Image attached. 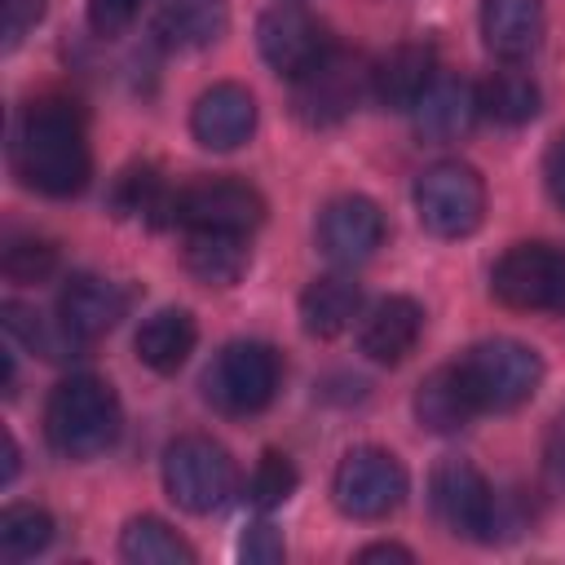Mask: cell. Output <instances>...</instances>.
Here are the masks:
<instances>
[{"instance_id":"obj_1","label":"cell","mask_w":565,"mask_h":565,"mask_svg":"<svg viewBox=\"0 0 565 565\" xmlns=\"http://www.w3.org/2000/svg\"><path fill=\"white\" fill-rule=\"evenodd\" d=\"M9 163L18 181L49 199H71L93 177V150L84 132V110L71 97L44 93L26 102L13 119Z\"/></svg>"},{"instance_id":"obj_2","label":"cell","mask_w":565,"mask_h":565,"mask_svg":"<svg viewBox=\"0 0 565 565\" xmlns=\"http://www.w3.org/2000/svg\"><path fill=\"white\" fill-rule=\"evenodd\" d=\"M119 428H124V411L102 375L75 371L53 384L44 402V437L62 459L84 463L106 455L119 441Z\"/></svg>"},{"instance_id":"obj_3","label":"cell","mask_w":565,"mask_h":565,"mask_svg":"<svg viewBox=\"0 0 565 565\" xmlns=\"http://www.w3.org/2000/svg\"><path fill=\"white\" fill-rule=\"evenodd\" d=\"M371 97V62L331 44L318 62L291 75V115L305 128H335Z\"/></svg>"},{"instance_id":"obj_4","label":"cell","mask_w":565,"mask_h":565,"mask_svg":"<svg viewBox=\"0 0 565 565\" xmlns=\"http://www.w3.org/2000/svg\"><path fill=\"white\" fill-rule=\"evenodd\" d=\"M282 384V358L265 340H230L203 371V397L234 419L260 415Z\"/></svg>"},{"instance_id":"obj_5","label":"cell","mask_w":565,"mask_h":565,"mask_svg":"<svg viewBox=\"0 0 565 565\" xmlns=\"http://www.w3.org/2000/svg\"><path fill=\"white\" fill-rule=\"evenodd\" d=\"M459 371L481 406L494 411V415H508L516 406H525L539 384H543V358L539 349L521 344V340H508V335H494V340H481L472 344L463 358H459Z\"/></svg>"},{"instance_id":"obj_6","label":"cell","mask_w":565,"mask_h":565,"mask_svg":"<svg viewBox=\"0 0 565 565\" xmlns=\"http://www.w3.org/2000/svg\"><path fill=\"white\" fill-rule=\"evenodd\" d=\"M415 216L437 238H468L486 221V181L463 159H437L415 181Z\"/></svg>"},{"instance_id":"obj_7","label":"cell","mask_w":565,"mask_h":565,"mask_svg":"<svg viewBox=\"0 0 565 565\" xmlns=\"http://www.w3.org/2000/svg\"><path fill=\"white\" fill-rule=\"evenodd\" d=\"M234 481H238L234 459L212 437L190 433L163 450V490L181 512H194V516L216 512L234 494Z\"/></svg>"},{"instance_id":"obj_8","label":"cell","mask_w":565,"mask_h":565,"mask_svg":"<svg viewBox=\"0 0 565 565\" xmlns=\"http://www.w3.org/2000/svg\"><path fill=\"white\" fill-rule=\"evenodd\" d=\"M406 490H411V477L402 459L384 446H353L331 477V499L353 521H380L397 512Z\"/></svg>"},{"instance_id":"obj_9","label":"cell","mask_w":565,"mask_h":565,"mask_svg":"<svg viewBox=\"0 0 565 565\" xmlns=\"http://www.w3.org/2000/svg\"><path fill=\"white\" fill-rule=\"evenodd\" d=\"M565 291V247L512 243L490 269V296L508 309H556Z\"/></svg>"},{"instance_id":"obj_10","label":"cell","mask_w":565,"mask_h":565,"mask_svg":"<svg viewBox=\"0 0 565 565\" xmlns=\"http://www.w3.org/2000/svg\"><path fill=\"white\" fill-rule=\"evenodd\" d=\"M265 221V199L256 185L238 177H203L177 190L172 225L181 230H221V234H252Z\"/></svg>"},{"instance_id":"obj_11","label":"cell","mask_w":565,"mask_h":565,"mask_svg":"<svg viewBox=\"0 0 565 565\" xmlns=\"http://www.w3.org/2000/svg\"><path fill=\"white\" fill-rule=\"evenodd\" d=\"M428 503L441 530L455 539H490V512H494V486L481 477L477 463L446 455L428 477Z\"/></svg>"},{"instance_id":"obj_12","label":"cell","mask_w":565,"mask_h":565,"mask_svg":"<svg viewBox=\"0 0 565 565\" xmlns=\"http://www.w3.org/2000/svg\"><path fill=\"white\" fill-rule=\"evenodd\" d=\"M384 212L366 194H340L318 212V247L331 265H366L384 247Z\"/></svg>"},{"instance_id":"obj_13","label":"cell","mask_w":565,"mask_h":565,"mask_svg":"<svg viewBox=\"0 0 565 565\" xmlns=\"http://www.w3.org/2000/svg\"><path fill=\"white\" fill-rule=\"evenodd\" d=\"M256 49H260V57H265L269 71H278V75L291 79L309 62H318L331 49V40H327V26L305 4L282 0V4H274V9L260 13V22H256Z\"/></svg>"},{"instance_id":"obj_14","label":"cell","mask_w":565,"mask_h":565,"mask_svg":"<svg viewBox=\"0 0 565 565\" xmlns=\"http://www.w3.org/2000/svg\"><path fill=\"white\" fill-rule=\"evenodd\" d=\"M128 287L115 282V278H102V274H71L57 291V318L84 340H102L106 331L119 327V318L128 313Z\"/></svg>"},{"instance_id":"obj_15","label":"cell","mask_w":565,"mask_h":565,"mask_svg":"<svg viewBox=\"0 0 565 565\" xmlns=\"http://www.w3.org/2000/svg\"><path fill=\"white\" fill-rule=\"evenodd\" d=\"M190 132L203 150H238L256 132V97L243 84H212L190 110Z\"/></svg>"},{"instance_id":"obj_16","label":"cell","mask_w":565,"mask_h":565,"mask_svg":"<svg viewBox=\"0 0 565 565\" xmlns=\"http://www.w3.org/2000/svg\"><path fill=\"white\" fill-rule=\"evenodd\" d=\"M411 119H415V132L433 146H450L459 137L472 132V124L481 119V97L468 79L459 75H437L428 84V93L411 106Z\"/></svg>"},{"instance_id":"obj_17","label":"cell","mask_w":565,"mask_h":565,"mask_svg":"<svg viewBox=\"0 0 565 565\" xmlns=\"http://www.w3.org/2000/svg\"><path fill=\"white\" fill-rule=\"evenodd\" d=\"M419 335H424V309H419V300H411V296H384V300H375L366 309V318L358 327V349L371 362H380V366H397V362H406L415 353Z\"/></svg>"},{"instance_id":"obj_18","label":"cell","mask_w":565,"mask_h":565,"mask_svg":"<svg viewBox=\"0 0 565 565\" xmlns=\"http://www.w3.org/2000/svg\"><path fill=\"white\" fill-rule=\"evenodd\" d=\"M437 79V53L424 40H406L371 62V97L388 110H411Z\"/></svg>"},{"instance_id":"obj_19","label":"cell","mask_w":565,"mask_h":565,"mask_svg":"<svg viewBox=\"0 0 565 565\" xmlns=\"http://www.w3.org/2000/svg\"><path fill=\"white\" fill-rule=\"evenodd\" d=\"M411 406H415L419 428H428V433H437V437L463 433V428L481 415V406H477V397H472V388H468V380H463L459 362L428 371V375L419 380V388H415V402H411Z\"/></svg>"},{"instance_id":"obj_20","label":"cell","mask_w":565,"mask_h":565,"mask_svg":"<svg viewBox=\"0 0 565 565\" xmlns=\"http://www.w3.org/2000/svg\"><path fill=\"white\" fill-rule=\"evenodd\" d=\"M481 40L499 62H525L543 44V0H481Z\"/></svg>"},{"instance_id":"obj_21","label":"cell","mask_w":565,"mask_h":565,"mask_svg":"<svg viewBox=\"0 0 565 565\" xmlns=\"http://www.w3.org/2000/svg\"><path fill=\"white\" fill-rule=\"evenodd\" d=\"M230 26V0H159L154 35L163 49H207Z\"/></svg>"},{"instance_id":"obj_22","label":"cell","mask_w":565,"mask_h":565,"mask_svg":"<svg viewBox=\"0 0 565 565\" xmlns=\"http://www.w3.org/2000/svg\"><path fill=\"white\" fill-rule=\"evenodd\" d=\"M362 318V287L349 274H322L300 291V327L313 340H331Z\"/></svg>"},{"instance_id":"obj_23","label":"cell","mask_w":565,"mask_h":565,"mask_svg":"<svg viewBox=\"0 0 565 565\" xmlns=\"http://www.w3.org/2000/svg\"><path fill=\"white\" fill-rule=\"evenodd\" d=\"M194 340H199V322L190 309H154L141 327H137V358L159 371V375H172L185 366V358L194 353Z\"/></svg>"},{"instance_id":"obj_24","label":"cell","mask_w":565,"mask_h":565,"mask_svg":"<svg viewBox=\"0 0 565 565\" xmlns=\"http://www.w3.org/2000/svg\"><path fill=\"white\" fill-rule=\"evenodd\" d=\"M252 265L247 234L185 230V269L207 287H234Z\"/></svg>"},{"instance_id":"obj_25","label":"cell","mask_w":565,"mask_h":565,"mask_svg":"<svg viewBox=\"0 0 565 565\" xmlns=\"http://www.w3.org/2000/svg\"><path fill=\"white\" fill-rule=\"evenodd\" d=\"M0 322H4V331H9L13 344H22L26 353H40L44 362H71L84 349V340L57 313L49 318V313H40V309H31L22 300H4Z\"/></svg>"},{"instance_id":"obj_26","label":"cell","mask_w":565,"mask_h":565,"mask_svg":"<svg viewBox=\"0 0 565 565\" xmlns=\"http://www.w3.org/2000/svg\"><path fill=\"white\" fill-rule=\"evenodd\" d=\"M172 199H177V190H168V181L154 163H128L110 185V207L124 221L172 225Z\"/></svg>"},{"instance_id":"obj_27","label":"cell","mask_w":565,"mask_h":565,"mask_svg":"<svg viewBox=\"0 0 565 565\" xmlns=\"http://www.w3.org/2000/svg\"><path fill=\"white\" fill-rule=\"evenodd\" d=\"M477 97H481V115H490V119L503 124V128L530 124V119L539 115V106H543V93H539L534 75L521 71L516 62H508V66L494 71V75H486V79L477 84Z\"/></svg>"},{"instance_id":"obj_28","label":"cell","mask_w":565,"mask_h":565,"mask_svg":"<svg viewBox=\"0 0 565 565\" xmlns=\"http://www.w3.org/2000/svg\"><path fill=\"white\" fill-rule=\"evenodd\" d=\"M119 556L128 565H194V547L159 516H132L119 534Z\"/></svg>"},{"instance_id":"obj_29","label":"cell","mask_w":565,"mask_h":565,"mask_svg":"<svg viewBox=\"0 0 565 565\" xmlns=\"http://www.w3.org/2000/svg\"><path fill=\"white\" fill-rule=\"evenodd\" d=\"M53 543V516L35 503H9L0 512V556L9 565L40 556Z\"/></svg>"},{"instance_id":"obj_30","label":"cell","mask_w":565,"mask_h":565,"mask_svg":"<svg viewBox=\"0 0 565 565\" xmlns=\"http://www.w3.org/2000/svg\"><path fill=\"white\" fill-rule=\"evenodd\" d=\"M296 486H300L296 463H291L282 450H265V455L256 459L252 477H247V503H252L256 512H274V508H282V503L296 494Z\"/></svg>"},{"instance_id":"obj_31","label":"cell","mask_w":565,"mask_h":565,"mask_svg":"<svg viewBox=\"0 0 565 565\" xmlns=\"http://www.w3.org/2000/svg\"><path fill=\"white\" fill-rule=\"evenodd\" d=\"M0 269L9 282H44L57 269V247L49 238H35V234H13L4 243Z\"/></svg>"},{"instance_id":"obj_32","label":"cell","mask_w":565,"mask_h":565,"mask_svg":"<svg viewBox=\"0 0 565 565\" xmlns=\"http://www.w3.org/2000/svg\"><path fill=\"white\" fill-rule=\"evenodd\" d=\"M238 556L247 565H278L287 556V547H282V534L269 521H256V525H247V534L238 543Z\"/></svg>"},{"instance_id":"obj_33","label":"cell","mask_w":565,"mask_h":565,"mask_svg":"<svg viewBox=\"0 0 565 565\" xmlns=\"http://www.w3.org/2000/svg\"><path fill=\"white\" fill-rule=\"evenodd\" d=\"M141 4L146 0H88V26L110 40V35H119V31L132 26V18L141 13Z\"/></svg>"},{"instance_id":"obj_34","label":"cell","mask_w":565,"mask_h":565,"mask_svg":"<svg viewBox=\"0 0 565 565\" xmlns=\"http://www.w3.org/2000/svg\"><path fill=\"white\" fill-rule=\"evenodd\" d=\"M543 486H547V494L565 499V411L552 419V428L543 437Z\"/></svg>"},{"instance_id":"obj_35","label":"cell","mask_w":565,"mask_h":565,"mask_svg":"<svg viewBox=\"0 0 565 565\" xmlns=\"http://www.w3.org/2000/svg\"><path fill=\"white\" fill-rule=\"evenodd\" d=\"M40 13H44V4L40 0H9V26H4V49H18L22 44V35L40 22Z\"/></svg>"},{"instance_id":"obj_36","label":"cell","mask_w":565,"mask_h":565,"mask_svg":"<svg viewBox=\"0 0 565 565\" xmlns=\"http://www.w3.org/2000/svg\"><path fill=\"white\" fill-rule=\"evenodd\" d=\"M543 181H547V194L565 207V132L547 146V159H543Z\"/></svg>"},{"instance_id":"obj_37","label":"cell","mask_w":565,"mask_h":565,"mask_svg":"<svg viewBox=\"0 0 565 565\" xmlns=\"http://www.w3.org/2000/svg\"><path fill=\"white\" fill-rule=\"evenodd\" d=\"M358 561H415V552L402 543H371L358 552Z\"/></svg>"},{"instance_id":"obj_38","label":"cell","mask_w":565,"mask_h":565,"mask_svg":"<svg viewBox=\"0 0 565 565\" xmlns=\"http://www.w3.org/2000/svg\"><path fill=\"white\" fill-rule=\"evenodd\" d=\"M18 477V441H13V433H4V472H0V481L9 486Z\"/></svg>"},{"instance_id":"obj_39","label":"cell","mask_w":565,"mask_h":565,"mask_svg":"<svg viewBox=\"0 0 565 565\" xmlns=\"http://www.w3.org/2000/svg\"><path fill=\"white\" fill-rule=\"evenodd\" d=\"M561 313H565V291H561Z\"/></svg>"}]
</instances>
